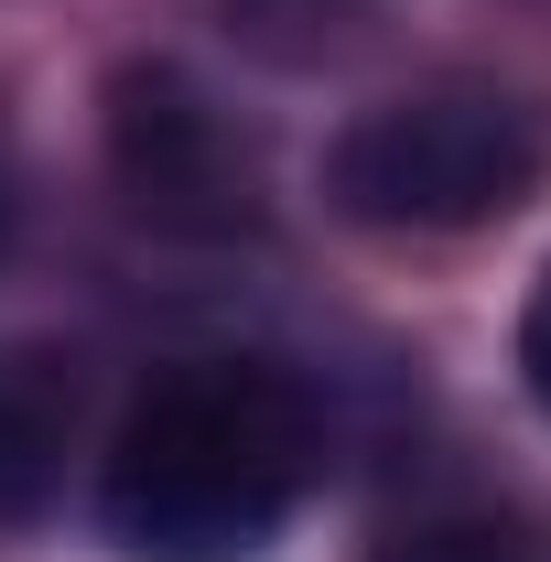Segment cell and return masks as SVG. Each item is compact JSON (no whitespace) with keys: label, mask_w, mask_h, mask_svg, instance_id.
Masks as SVG:
<instances>
[{"label":"cell","mask_w":551,"mask_h":562,"mask_svg":"<svg viewBox=\"0 0 551 562\" xmlns=\"http://www.w3.org/2000/svg\"><path fill=\"white\" fill-rule=\"evenodd\" d=\"M303 476H314L303 390L249 357H195L131 401L98 476V519L140 562H249L292 519Z\"/></svg>","instance_id":"1"},{"label":"cell","mask_w":551,"mask_h":562,"mask_svg":"<svg viewBox=\"0 0 551 562\" xmlns=\"http://www.w3.org/2000/svg\"><path fill=\"white\" fill-rule=\"evenodd\" d=\"M551 162V131L519 87H486V76H443L412 87L390 109H368L336 140L325 184L357 227H390V238H454L508 216Z\"/></svg>","instance_id":"2"},{"label":"cell","mask_w":551,"mask_h":562,"mask_svg":"<svg viewBox=\"0 0 551 562\" xmlns=\"http://www.w3.org/2000/svg\"><path fill=\"white\" fill-rule=\"evenodd\" d=\"M109 173L131 195L140 227L162 238H249L260 227V162L227 131L206 87L162 55L109 76Z\"/></svg>","instance_id":"3"},{"label":"cell","mask_w":551,"mask_h":562,"mask_svg":"<svg viewBox=\"0 0 551 562\" xmlns=\"http://www.w3.org/2000/svg\"><path fill=\"white\" fill-rule=\"evenodd\" d=\"M76 443V379L44 347H0V530L33 519Z\"/></svg>","instance_id":"4"},{"label":"cell","mask_w":551,"mask_h":562,"mask_svg":"<svg viewBox=\"0 0 551 562\" xmlns=\"http://www.w3.org/2000/svg\"><path fill=\"white\" fill-rule=\"evenodd\" d=\"M216 11H227V33H238L249 55H271V66H325L379 0H216Z\"/></svg>","instance_id":"5"},{"label":"cell","mask_w":551,"mask_h":562,"mask_svg":"<svg viewBox=\"0 0 551 562\" xmlns=\"http://www.w3.org/2000/svg\"><path fill=\"white\" fill-rule=\"evenodd\" d=\"M519 379H530V401L551 412V271L530 292V314H519Z\"/></svg>","instance_id":"6"},{"label":"cell","mask_w":551,"mask_h":562,"mask_svg":"<svg viewBox=\"0 0 551 562\" xmlns=\"http://www.w3.org/2000/svg\"><path fill=\"white\" fill-rule=\"evenodd\" d=\"M390 562H519V541H497V530H443V541H412V552Z\"/></svg>","instance_id":"7"}]
</instances>
